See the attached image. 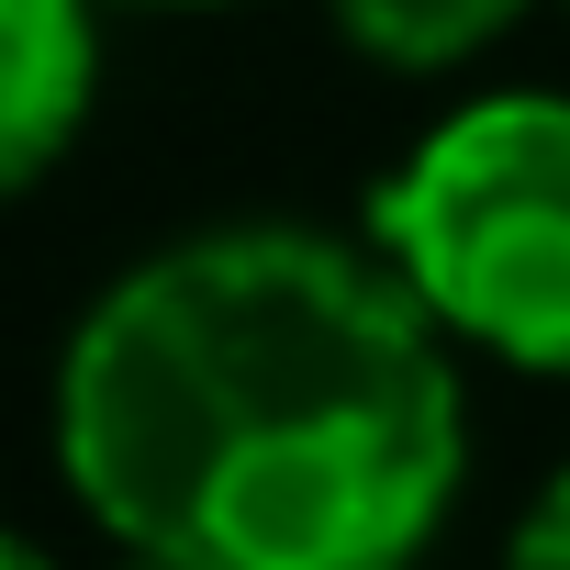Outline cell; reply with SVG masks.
<instances>
[{"mask_svg":"<svg viewBox=\"0 0 570 570\" xmlns=\"http://www.w3.org/2000/svg\"><path fill=\"white\" fill-rule=\"evenodd\" d=\"M537 0H336V35L392 68V79H436V68H470L481 46H503Z\"/></svg>","mask_w":570,"mask_h":570,"instance_id":"obj_4","label":"cell"},{"mask_svg":"<svg viewBox=\"0 0 570 570\" xmlns=\"http://www.w3.org/2000/svg\"><path fill=\"white\" fill-rule=\"evenodd\" d=\"M101 101V0H0V202L68 168Z\"/></svg>","mask_w":570,"mask_h":570,"instance_id":"obj_3","label":"cell"},{"mask_svg":"<svg viewBox=\"0 0 570 570\" xmlns=\"http://www.w3.org/2000/svg\"><path fill=\"white\" fill-rule=\"evenodd\" d=\"M124 12H235V0H124Z\"/></svg>","mask_w":570,"mask_h":570,"instance_id":"obj_7","label":"cell"},{"mask_svg":"<svg viewBox=\"0 0 570 570\" xmlns=\"http://www.w3.org/2000/svg\"><path fill=\"white\" fill-rule=\"evenodd\" d=\"M124 570H190V559H124Z\"/></svg>","mask_w":570,"mask_h":570,"instance_id":"obj_8","label":"cell"},{"mask_svg":"<svg viewBox=\"0 0 570 570\" xmlns=\"http://www.w3.org/2000/svg\"><path fill=\"white\" fill-rule=\"evenodd\" d=\"M370 246L459 347L570 381V90L459 101L381 179Z\"/></svg>","mask_w":570,"mask_h":570,"instance_id":"obj_2","label":"cell"},{"mask_svg":"<svg viewBox=\"0 0 570 570\" xmlns=\"http://www.w3.org/2000/svg\"><path fill=\"white\" fill-rule=\"evenodd\" d=\"M0 570H57V559H46V548H35L23 525H0Z\"/></svg>","mask_w":570,"mask_h":570,"instance_id":"obj_6","label":"cell"},{"mask_svg":"<svg viewBox=\"0 0 570 570\" xmlns=\"http://www.w3.org/2000/svg\"><path fill=\"white\" fill-rule=\"evenodd\" d=\"M503 570H570V470H548L503 537Z\"/></svg>","mask_w":570,"mask_h":570,"instance_id":"obj_5","label":"cell"},{"mask_svg":"<svg viewBox=\"0 0 570 570\" xmlns=\"http://www.w3.org/2000/svg\"><path fill=\"white\" fill-rule=\"evenodd\" d=\"M57 470L124 559L403 570L470 470L459 336L381 246L179 235L68 325Z\"/></svg>","mask_w":570,"mask_h":570,"instance_id":"obj_1","label":"cell"},{"mask_svg":"<svg viewBox=\"0 0 570 570\" xmlns=\"http://www.w3.org/2000/svg\"><path fill=\"white\" fill-rule=\"evenodd\" d=\"M403 570H414V559H403Z\"/></svg>","mask_w":570,"mask_h":570,"instance_id":"obj_9","label":"cell"}]
</instances>
